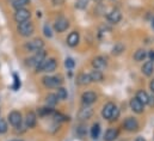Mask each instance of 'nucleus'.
I'll return each mask as SVG.
<instances>
[{"label": "nucleus", "instance_id": "1", "mask_svg": "<svg viewBox=\"0 0 154 141\" xmlns=\"http://www.w3.org/2000/svg\"><path fill=\"white\" fill-rule=\"evenodd\" d=\"M57 67V61L51 58V59H45L43 60L38 66L36 67V72H45V73H51L56 70Z\"/></svg>", "mask_w": 154, "mask_h": 141}, {"label": "nucleus", "instance_id": "2", "mask_svg": "<svg viewBox=\"0 0 154 141\" xmlns=\"http://www.w3.org/2000/svg\"><path fill=\"white\" fill-rule=\"evenodd\" d=\"M17 31H18L19 35L23 36V37H29V36H31L34 34L35 27H34V24L30 20H26V22H23V23L18 24Z\"/></svg>", "mask_w": 154, "mask_h": 141}, {"label": "nucleus", "instance_id": "3", "mask_svg": "<svg viewBox=\"0 0 154 141\" xmlns=\"http://www.w3.org/2000/svg\"><path fill=\"white\" fill-rule=\"evenodd\" d=\"M45 56H47V54H45V52L43 50V49H41L38 52H36L35 53V55L32 56V58H30V59H28L26 61V64L29 65V66H31V67H37L39 64L43 61V60H45Z\"/></svg>", "mask_w": 154, "mask_h": 141}, {"label": "nucleus", "instance_id": "4", "mask_svg": "<svg viewBox=\"0 0 154 141\" xmlns=\"http://www.w3.org/2000/svg\"><path fill=\"white\" fill-rule=\"evenodd\" d=\"M42 83L48 89H55V87L57 89V87L61 86L62 80H61L60 77H44L42 79Z\"/></svg>", "mask_w": 154, "mask_h": 141}, {"label": "nucleus", "instance_id": "5", "mask_svg": "<svg viewBox=\"0 0 154 141\" xmlns=\"http://www.w3.org/2000/svg\"><path fill=\"white\" fill-rule=\"evenodd\" d=\"M43 47H44V42L41 38H35L32 41H29L24 45V48L28 52H32V53H36V52H38L41 49H43Z\"/></svg>", "mask_w": 154, "mask_h": 141}, {"label": "nucleus", "instance_id": "6", "mask_svg": "<svg viewBox=\"0 0 154 141\" xmlns=\"http://www.w3.org/2000/svg\"><path fill=\"white\" fill-rule=\"evenodd\" d=\"M30 17H31V13H30L29 10H26V8H19V10H16V13H14V20H16L18 24L29 20Z\"/></svg>", "mask_w": 154, "mask_h": 141}, {"label": "nucleus", "instance_id": "7", "mask_svg": "<svg viewBox=\"0 0 154 141\" xmlns=\"http://www.w3.org/2000/svg\"><path fill=\"white\" fill-rule=\"evenodd\" d=\"M96 101H97V95H96V92H93V91H86V92H84L82 96H81V102H82L84 105H86V106L92 105Z\"/></svg>", "mask_w": 154, "mask_h": 141}, {"label": "nucleus", "instance_id": "8", "mask_svg": "<svg viewBox=\"0 0 154 141\" xmlns=\"http://www.w3.org/2000/svg\"><path fill=\"white\" fill-rule=\"evenodd\" d=\"M68 28H69V22L66 18H63V17L57 18L55 20V23H54V29H55L56 33H63Z\"/></svg>", "mask_w": 154, "mask_h": 141}, {"label": "nucleus", "instance_id": "9", "mask_svg": "<svg viewBox=\"0 0 154 141\" xmlns=\"http://www.w3.org/2000/svg\"><path fill=\"white\" fill-rule=\"evenodd\" d=\"M123 128L127 132H136L139 129V122L134 117H128L123 122Z\"/></svg>", "mask_w": 154, "mask_h": 141}, {"label": "nucleus", "instance_id": "10", "mask_svg": "<svg viewBox=\"0 0 154 141\" xmlns=\"http://www.w3.org/2000/svg\"><path fill=\"white\" fill-rule=\"evenodd\" d=\"M8 122H10V124L11 126H13V127H19L20 124H22V114L19 112V111H16V110H13V111H11L10 114H8Z\"/></svg>", "mask_w": 154, "mask_h": 141}, {"label": "nucleus", "instance_id": "11", "mask_svg": "<svg viewBox=\"0 0 154 141\" xmlns=\"http://www.w3.org/2000/svg\"><path fill=\"white\" fill-rule=\"evenodd\" d=\"M106 19H108L111 24H117V23H119V20L122 19V13H121L119 10L114 8V10H111V11L108 13Z\"/></svg>", "mask_w": 154, "mask_h": 141}, {"label": "nucleus", "instance_id": "12", "mask_svg": "<svg viewBox=\"0 0 154 141\" xmlns=\"http://www.w3.org/2000/svg\"><path fill=\"white\" fill-rule=\"evenodd\" d=\"M106 65H108L106 59L103 58V56H96V58L92 60V67H93L94 70H103V68L106 67Z\"/></svg>", "mask_w": 154, "mask_h": 141}, {"label": "nucleus", "instance_id": "13", "mask_svg": "<svg viewBox=\"0 0 154 141\" xmlns=\"http://www.w3.org/2000/svg\"><path fill=\"white\" fill-rule=\"evenodd\" d=\"M129 105H130V109H131L134 112H136V114H142V112H143V104H142L136 97L130 99Z\"/></svg>", "mask_w": 154, "mask_h": 141}, {"label": "nucleus", "instance_id": "14", "mask_svg": "<svg viewBox=\"0 0 154 141\" xmlns=\"http://www.w3.org/2000/svg\"><path fill=\"white\" fill-rule=\"evenodd\" d=\"M115 106L116 105L112 102H109V103H106L105 105L103 106V110H102V116H103V118L110 121V117H111V114H112Z\"/></svg>", "mask_w": 154, "mask_h": 141}, {"label": "nucleus", "instance_id": "15", "mask_svg": "<svg viewBox=\"0 0 154 141\" xmlns=\"http://www.w3.org/2000/svg\"><path fill=\"white\" fill-rule=\"evenodd\" d=\"M92 115H93V110H92L90 106L85 105L82 109H80V111H79V114H78V117H79V120L85 121V120L91 118Z\"/></svg>", "mask_w": 154, "mask_h": 141}, {"label": "nucleus", "instance_id": "16", "mask_svg": "<svg viewBox=\"0 0 154 141\" xmlns=\"http://www.w3.org/2000/svg\"><path fill=\"white\" fill-rule=\"evenodd\" d=\"M36 122H37V116H36V114H35L34 111H29V112L26 114V116H25V126H26L28 128H34L35 124H36Z\"/></svg>", "mask_w": 154, "mask_h": 141}, {"label": "nucleus", "instance_id": "17", "mask_svg": "<svg viewBox=\"0 0 154 141\" xmlns=\"http://www.w3.org/2000/svg\"><path fill=\"white\" fill-rule=\"evenodd\" d=\"M118 134H119L118 129H116V128H110V129H108V130L105 132V134H104V141H115L116 139L118 138Z\"/></svg>", "mask_w": 154, "mask_h": 141}, {"label": "nucleus", "instance_id": "18", "mask_svg": "<svg viewBox=\"0 0 154 141\" xmlns=\"http://www.w3.org/2000/svg\"><path fill=\"white\" fill-rule=\"evenodd\" d=\"M79 33L78 31H72L68 37H67V44L69 45V47H77L78 43H79Z\"/></svg>", "mask_w": 154, "mask_h": 141}, {"label": "nucleus", "instance_id": "19", "mask_svg": "<svg viewBox=\"0 0 154 141\" xmlns=\"http://www.w3.org/2000/svg\"><path fill=\"white\" fill-rule=\"evenodd\" d=\"M141 72L146 77H151L154 72V62H152V61H146L143 64V66L141 67Z\"/></svg>", "mask_w": 154, "mask_h": 141}, {"label": "nucleus", "instance_id": "20", "mask_svg": "<svg viewBox=\"0 0 154 141\" xmlns=\"http://www.w3.org/2000/svg\"><path fill=\"white\" fill-rule=\"evenodd\" d=\"M78 85H88L91 81V77L88 73H80L77 78Z\"/></svg>", "mask_w": 154, "mask_h": 141}, {"label": "nucleus", "instance_id": "21", "mask_svg": "<svg viewBox=\"0 0 154 141\" xmlns=\"http://www.w3.org/2000/svg\"><path fill=\"white\" fill-rule=\"evenodd\" d=\"M88 74H90V77H91V81H94V83H99V81H102L103 78H104L103 73L99 70H93L91 73H88Z\"/></svg>", "mask_w": 154, "mask_h": 141}, {"label": "nucleus", "instance_id": "22", "mask_svg": "<svg viewBox=\"0 0 154 141\" xmlns=\"http://www.w3.org/2000/svg\"><path fill=\"white\" fill-rule=\"evenodd\" d=\"M29 4H30V0H13L12 1V6L16 10L25 8V6H28Z\"/></svg>", "mask_w": 154, "mask_h": 141}, {"label": "nucleus", "instance_id": "23", "mask_svg": "<svg viewBox=\"0 0 154 141\" xmlns=\"http://www.w3.org/2000/svg\"><path fill=\"white\" fill-rule=\"evenodd\" d=\"M147 58V52L145 49H137L134 54V60L135 61H143Z\"/></svg>", "mask_w": 154, "mask_h": 141}, {"label": "nucleus", "instance_id": "24", "mask_svg": "<svg viewBox=\"0 0 154 141\" xmlns=\"http://www.w3.org/2000/svg\"><path fill=\"white\" fill-rule=\"evenodd\" d=\"M148 95H147V92L146 91H143V90H140V91H137V93H136V98L145 105V104H147V102H148Z\"/></svg>", "mask_w": 154, "mask_h": 141}, {"label": "nucleus", "instance_id": "25", "mask_svg": "<svg viewBox=\"0 0 154 141\" xmlns=\"http://www.w3.org/2000/svg\"><path fill=\"white\" fill-rule=\"evenodd\" d=\"M57 101H59V98H57L56 93H49L47 96V98H45V102H47V104L49 106L56 105L57 104Z\"/></svg>", "mask_w": 154, "mask_h": 141}, {"label": "nucleus", "instance_id": "26", "mask_svg": "<svg viewBox=\"0 0 154 141\" xmlns=\"http://www.w3.org/2000/svg\"><path fill=\"white\" fill-rule=\"evenodd\" d=\"M99 134H100V126H99V123H94L91 128V136L93 139H97L99 136Z\"/></svg>", "mask_w": 154, "mask_h": 141}, {"label": "nucleus", "instance_id": "27", "mask_svg": "<svg viewBox=\"0 0 154 141\" xmlns=\"http://www.w3.org/2000/svg\"><path fill=\"white\" fill-rule=\"evenodd\" d=\"M56 96H57V98H59V99H61V101L66 99V98H67V96H68L67 90H66V89H63V87H61V86H60V87H57Z\"/></svg>", "mask_w": 154, "mask_h": 141}, {"label": "nucleus", "instance_id": "28", "mask_svg": "<svg viewBox=\"0 0 154 141\" xmlns=\"http://www.w3.org/2000/svg\"><path fill=\"white\" fill-rule=\"evenodd\" d=\"M122 52H124V45L122 43H116L115 47L112 48V54L114 55H121Z\"/></svg>", "mask_w": 154, "mask_h": 141}, {"label": "nucleus", "instance_id": "29", "mask_svg": "<svg viewBox=\"0 0 154 141\" xmlns=\"http://www.w3.org/2000/svg\"><path fill=\"white\" fill-rule=\"evenodd\" d=\"M88 2H90V0H77L75 1V7L78 10H85L87 7Z\"/></svg>", "mask_w": 154, "mask_h": 141}, {"label": "nucleus", "instance_id": "30", "mask_svg": "<svg viewBox=\"0 0 154 141\" xmlns=\"http://www.w3.org/2000/svg\"><path fill=\"white\" fill-rule=\"evenodd\" d=\"M7 132V123L4 118H0V134H4Z\"/></svg>", "mask_w": 154, "mask_h": 141}, {"label": "nucleus", "instance_id": "31", "mask_svg": "<svg viewBox=\"0 0 154 141\" xmlns=\"http://www.w3.org/2000/svg\"><path fill=\"white\" fill-rule=\"evenodd\" d=\"M38 112H39V115H41V116L50 115V114H53V109H51V108H41Z\"/></svg>", "mask_w": 154, "mask_h": 141}, {"label": "nucleus", "instance_id": "32", "mask_svg": "<svg viewBox=\"0 0 154 141\" xmlns=\"http://www.w3.org/2000/svg\"><path fill=\"white\" fill-rule=\"evenodd\" d=\"M74 65H75V62H74V60H73L72 58H67V59L65 60V66H66L67 68L72 70V68L74 67Z\"/></svg>", "mask_w": 154, "mask_h": 141}, {"label": "nucleus", "instance_id": "33", "mask_svg": "<svg viewBox=\"0 0 154 141\" xmlns=\"http://www.w3.org/2000/svg\"><path fill=\"white\" fill-rule=\"evenodd\" d=\"M118 116H119V109L115 106V109H114V111H112V114H111V117H110V121H116L117 118H118Z\"/></svg>", "mask_w": 154, "mask_h": 141}, {"label": "nucleus", "instance_id": "34", "mask_svg": "<svg viewBox=\"0 0 154 141\" xmlns=\"http://www.w3.org/2000/svg\"><path fill=\"white\" fill-rule=\"evenodd\" d=\"M13 78H14V85H13V90H18L20 87V80L19 78L17 77V74H13Z\"/></svg>", "mask_w": 154, "mask_h": 141}, {"label": "nucleus", "instance_id": "35", "mask_svg": "<svg viewBox=\"0 0 154 141\" xmlns=\"http://www.w3.org/2000/svg\"><path fill=\"white\" fill-rule=\"evenodd\" d=\"M44 35L47 36V37H51V36H53L51 30H50V28H49L48 25H44Z\"/></svg>", "mask_w": 154, "mask_h": 141}, {"label": "nucleus", "instance_id": "36", "mask_svg": "<svg viewBox=\"0 0 154 141\" xmlns=\"http://www.w3.org/2000/svg\"><path fill=\"white\" fill-rule=\"evenodd\" d=\"M147 104H148L149 106H154V96L153 95L148 97V102H147Z\"/></svg>", "mask_w": 154, "mask_h": 141}, {"label": "nucleus", "instance_id": "37", "mask_svg": "<svg viewBox=\"0 0 154 141\" xmlns=\"http://www.w3.org/2000/svg\"><path fill=\"white\" fill-rule=\"evenodd\" d=\"M148 58H149V61H152V62H154V50H151L148 54Z\"/></svg>", "mask_w": 154, "mask_h": 141}, {"label": "nucleus", "instance_id": "38", "mask_svg": "<svg viewBox=\"0 0 154 141\" xmlns=\"http://www.w3.org/2000/svg\"><path fill=\"white\" fill-rule=\"evenodd\" d=\"M51 1H53L54 5H61L63 2V0H51Z\"/></svg>", "mask_w": 154, "mask_h": 141}, {"label": "nucleus", "instance_id": "39", "mask_svg": "<svg viewBox=\"0 0 154 141\" xmlns=\"http://www.w3.org/2000/svg\"><path fill=\"white\" fill-rule=\"evenodd\" d=\"M149 89H151V91L154 93V79L151 80V83H149Z\"/></svg>", "mask_w": 154, "mask_h": 141}, {"label": "nucleus", "instance_id": "40", "mask_svg": "<svg viewBox=\"0 0 154 141\" xmlns=\"http://www.w3.org/2000/svg\"><path fill=\"white\" fill-rule=\"evenodd\" d=\"M135 141H146V140H145L143 138H137V139H136Z\"/></svg>", "mask_w": 154, "mask_h": 141}, {"label": "nucleus", "instance_id": "41", "mask_svg": "<svg viewBox=\"0 0 154 141\" xmlns=\"http://www.w3.org/2000/svg\"><path fill=\"white\" fill-rule=\"evenodd\" d=\"M152 28H153V30H154V19H153V22H152Z\"/></svg>", "mask_w": 154, "mask_h": 141}, {"label": "nucleus", "instance_id": "42", "mask_svg": "<svg viewBox=\"0 0 154 141\" xmlns=\"http://www.w3.org/2000/svg\"><path fill=\"white\" fill-rule=\"evenodd\" d=\"M94 1H97V2H100V1H102V0H94Z\"/></svg>", "mask_w": 154, "mask_h": 141}, {"label": "nucleus", "instance_id": "43", "mask_svg": "<svg viewBox=\"0 0 154 141\" xmlns=\"http://www.w3.org/2000/svg\"><path fill=\"white\" fill-rule=\"evenodd\" d=\"M11 141H23V140H11Z\"/></svg>", "mask_w": 154, "mask_h": 141}, {"label": "nucleus", "instance_id": "44", "mask_svg": "<svg viewBox=\"0 0 154 141\" xmlns=\"http://www.w3.org/2000/svg\"><path fill=\"white\" fill-rule=\"evenodd\" d=\"M8 1H13V0H8Z\"/></svg>", "mask_w": 154, "mask_h": 141}]
</instances>
